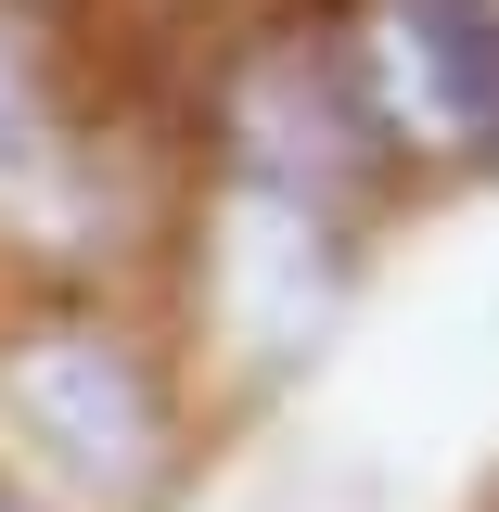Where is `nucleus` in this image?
<instances>
[{
    "label": "nucleus",
    "instance_id": "obj_1",
    "mask_svg": "<svg viewBox=\"0 0 499 512\" xmlns=\"http://www.w3.org/2000/svg\"><path fill=\"white\" fill-rule=\"evenodd\" d=\"M0 423H13V448H26L52 487H77L90 512H141L167 487V448H180L154 359H141L128 333H103V320L26 333V346L0 359Z\"/></svg>",
    "mask_w": 499,
    "mask_h": 512
},
{
    "label": "nucleus",
    "instance_id": "obj_2",
    "mask_svg": "<svg viewBox=\"0 0 499 512\" xmlns=\"http://www.w3.org/2000/svg\"><path fill=\"white\" fill-rule=\"evenodd\" d=\"M0 512H52V500H26V487H0Z\"/></svg>",
    "mask_w": 499,
    "mask_h": 512
}]
</instances>
